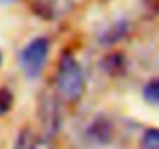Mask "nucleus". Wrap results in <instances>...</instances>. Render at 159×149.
Listing matches in <instances>:
<instances>
[{
    "label": "nucleus",
    "mask_w": 159,
    "mask_h": 149,
    "mask_svg": "<svg viewBox=\"0 0 159 149\" xmlns=\"http://www.w3.org/2000/svg\"><path fill=\"white\" fill-rule=\"evenodd\" d=\"M36 140L38 138H34L31 129H22L14 143V149H33Z\"/></svg>",
    "instance_id": "6"
},
{
    "label": "nucleus",
    "mask_w": 159,
    "mask_h": 149,
    "mask_svg": "<svg viewBox=\"0 0 159 149\" xmlns=\"http://www.w3.org/2000/svg\"><path fill=\"white\" fill-rule=\"evenodd\" d=\"M48 51H50V42L47 37H36L24 47L19 56V62L22 71L28 78H38L41 74Z\"/></svg>",
    "instance_id": "2"
},
{
    "label": "nucleus",
    "mask_w": 159,
    "mask_h": 149,
    "mask_svg": "<svg viewBox=\"0 0 159 149\" xmlns=\"http://www.w3.org/2000/svg\"><path fill=\"white\" fill-rule=\"evenodd\" d=\"M128 28H129L128 22L120 20V22H117V23L111 25V27L103 33V36H102V39H100V40H102L103 44H106V45L116 44V42H119L120 39H123V37L126 36Z\"/></svg>",
    "instance_id": "4"
},
{
    "label": "nucleus",
    "mask_w": 159,
    "mask_h": 149,
    "mask_svg": "<svg viewBox=\"0 0 159 149\" xmlns=\"http://www.w3.org/2000/svg\"><path fill=\"white\" fill-rule=\"evenodd\" d=\"M33 149H55V147H53V144H52L50 140H47V138H38Z\"/></svg>",
    "instance_id": "11"
},
{
    "label": "nucleus",
    "mask_w": 159,
    "mask_h": 149,
    "mask_svg": "<svg viewBox=\"0 0 159 149\" xmlns=\"http://www.w3.org/2000/svg\"><path fill=\"white\" fill-rule=\"evenodd\" d=\"M143 149H159V129H148L142 137Z\"/></svg>",
    "instance_id": "9"
},
{
    "label": "nucleus",
    "mask_w": 159,
    "mask_h": 149,
    "mask_svg": "<svg viewBox=\"0 0 159 149\" xmlns=\"http://www.w3.org/2000/svg\"><path fill=\"white\" fill-rule=\"evenodd\" d=\"M0 2H13V0H0Z\"/></svg>",
    "instance_id": "12"
},
{
    "label": "nucleus",
    "mask_w": 159,
    "mask_h": 149,
    "mask_svg": "<svg viewBox=\"0 0 159 149\" xmlns=\"http://www.w3.org/2000/svg\"><path fill=\"white\" fill-rule=\"evenodd\" d=\"M39 117L42 121V127H44V134L47 140L53 138L59 127H61V109H59V103L55 93L45 90L41 98H39Z\"/></svg>",
    "instance_id": "3"
},
{
    "label": "nucleus",
    "mask_w": 159,
    "mask_h": 149,
    "mask_svg": "<svg viewBox=\"0 0 159 149\" xmlns=\"http://www.w3.org/2000/svg\"><path fill=\"white\" fill-rule=\"evenodd\" d=\"M58 96L69 103H75L84 93V74L78 61L66 53L58 64L56 79H55Z\"/></svg>",
    "instance_id": "1"
},
{
    "label": "nucleus",
    "mask_w": 159,
    "mask_h": 149,
    "mask_svg": "<svg viewBox=\"0 0 159 149\" xmlns=\"http://www.w3.org/2000/svg\"><path fill=\"white\" fill-rule=\"evenodd\" d=\"M0 64H2V53H0Z\"/></svg>",
    "instance_id": "13"
},
{
    "label": "nucleus",
    "mask_w": 159,
    "mask_h": 149,
    "mask_svg": "<svg viewBox=\"0 0 159 149\" xmlns=\"http://www.w3.org/2000/svg\"><path fill=\"white\" fill-rule=\"evenodd\" d=\"M13 107V93L8 89H0V117H3Z\"/></svg>",
    "instance_id": "10"
},
{
    "label": "nucleus",
    "mask_w": 159,
    "mask_h": 149,
    "mask_svg": "<svg viewBox=\"0 0 159 149\" xmlns=\"http://www.w3.org/2000/svg\"><path fill=\"white\" fill-rule=\"evenodd\" d=\"M143 98L151 104H159V79H151L145 84Z\"/></svg>",
    "instance_id": "8"
},
{
    "label": "nucleus",
    "mask_w": 159,
    "mask_h": 149,
    "mask_svg": "<svg viewBox=\"0 0 159 149\" xmlns=\"http://www.w3.org/2000/svg\"><path fill=\"white\" fill-rule=\"evenodd\" d=\"M33 8H34V13L44 19H53L55 16V8H53L52 0H36Z\"/></svg>",
    "instance_id": "7"
},
{
    "label": "nucleus",
    "mask_w": 159,
    "mask_h": 149,
    "mask_svg": "<svg viewBox=\"0 0 159 149\" xmlns=\"http://www.w3.org/2000/svg\"><path fill=\"white\" fill-rule=\"evenodd\" d=\"M103 67L106 68V71L109 74H120L125 70V57L119 53L109 54L103 61Z\"/></svg>",
    "instance_id": "5"
}]
</instances>
